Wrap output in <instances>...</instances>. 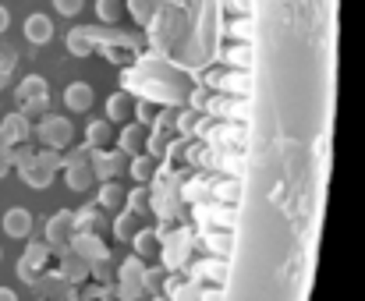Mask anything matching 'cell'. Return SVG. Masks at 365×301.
Wrapping results in <instances>:
<instances>
[{
  "label": "cell",
  "instance_id": "obj_1",
  "mask_svg": "<svg viewBox=\"0 0 365 301\" xmlns=\"http://www.w3.org/2000/svg\"><path fill=\"white\" fill-rule=\"evenodd\" d=\"M32 139H39L43 149H68L75 142V125L61 114H43L39 125H32Z\"/></svg>",
  "mask_w": 365,
  "mask_h": 301
},
{
  "label": "cell",
  "instance_id": "obj_2",
  "mask_svg": "<svg viewBox=\"0 0 365 301\" xmlns=\"http://www.w3.org/2000/svg\"><path fill=\"white\" fill-rule=\"evenodd\" d=\"M61 174H64V184H68L71 191H89V188L96 184V177H93V167H89V149L82 146V149L75 152V156H64V167H61Z\"/></svg>",
  "mask_w": 365,
  "mask_h": 301
},
{
  "label": "cell",
  "instance_id": "obj_3",
  "mask_svg": "<svg viewBox=\"0 0 365 301\" xmlns=\"http://www.w3.org/2000/svg\"><path fill=\"white\" fill-rule=\"evenodd\" d=\"M68 248H71L78 259H86L89 266H100V263L110 259V248L103 245V238H100L96 231H75L71 241H68Z\"/></svg>",
  "mask_w": 365,
  "mask_h": 301
},
{
  "label": "cell",
  "instance_id": "obj_4",
  "mask_svg": "<svg viewBox=\"0 0 365 301\" xmlns=\"http://www.w3.org/2000/svg\"><path fill=\"white\" fill-rule=\"evenodd\" d=\"M124 159H128V156H124L121 149H114V146H107V149H89V167H93V177H96V181L121 177V170L128 167Z\"/></svg>",
  "mask_w": 365,
  "mask_h": 301
},
{
  "label": "cell",
  "instance_id": "obj_5",
  "mask_svg": "<svg viewBox=\"0 0 365 301\" xmlns=\"http://www.w3.org/2000/svg\"><path fill=\"white\" fill-rule=\"evenodd\" d=\"M71 234H75V213H71V209H57V213L46 220V231H43L46 245L57 248V252H64L68 241H71Z\"/></svg>",
  "mask_w": 365,
  "mask_h": 301
},
{
  "label": "cell",
  "instance_id": "obj_6",
  "mask_svg": "<svg viewBox=\"0 0 365 301\" xmlns=\"http://www.w3.org/2000/svg\"><path fill=\"white\" fill-rule=\"evenodd\" d=\"M188 248H192V234L188 231H178V234H170L167 241H160V259H163V270H178V266H185V259H188Z\"/></svg>",
  "mask_w": 365,
  "mask_h": 301
},
{
  "label": "cell",
  "instance_id": "obj_7",
  "mask_svg": "<svg viewBox=\"0 0 365 301\" xmlns=\"http://www.w3.org/2000/svg\"><path fill=\"white\" fill-rule=\"evenodd\" d=\"M0 139H4V146H21V142H32V121H29L21 110L7 114V117L0 121Z\"/></svg>",
  "mask_w": 365,
  "mask_h": 301
},
{
  "label": "cell",
  "instance_id": "obj_8",
  "mask_svg": "<svg viewBox=\"0 0 365 301\" xmlns=\"http://www.w3.org/2000/svg\"><path fill=\"white\" fill-rule=\"evenodd\" d=\"M0 223H4V234H7V238L25 241V238H32V223H36V220H32V213H29L25 206H11Z\"/></svg>",
  "mask_w": 365,
  "mask_h": 301
},
{
  "label": "cell",
  "instance_id": "obj_9",
  "mask_svg": "<svg viewBox=\"0 0 365 301\" xmlns=\"http://www.w3.org/2000/svg\"><path fill=\"white\" fill-rule=\"evenodd\" d=\"M21 36L32 43V46H46L50 39H53V18H46V14H29L25 18V25H21Z\"/></svg>",
  "mask_w": 365,
  "mask_h": 301
},
{
  "label": "cell",
  "instance_id": "obj_10",
  "mask_svg": "<svg viewBox=\"0 0 365 301\" xmlns=\"http://www.w3.org/2000/svg\"><path fill=\"white\" fill-rule=\"evenodd\" d=\"M93 103H96V93H93L89 82H71V85H64V107H68L71 114H86V110H93Z\"/></svg>",
  "mask_w": 365,
  "mask_h": 301
},
{
  "label": "cell",
  "instance_id": "obj_11",
  "mask_svg": "<svg viewBox=\"0 0 365 301\" xmlns=\"http://www.w3.org/2000/svg\"><path fill=\"white\" fill-rule=\"evenodd\" d=\"M18 177L25 181V188H32V191H46V188L53 184V177H57V174H53L50 167H43V163L32 156L25 167H18Z\"/></svg>",
  "mask_w": 365,
  "mask_h": 301
},
{
  "label": "cell",
  "instance_id": "obj_12",
  "mask_svg": "<svg viewBox=\"0 0 365 301\" xmlns=\"http://www.w3.org/2000/svg\"><path fill=\"white\" fill-rule=\"evenodd\" d=\"M114 142H118V149L124 156H135V152L145 149V125H138V121H124V128L114 135Z\"/></svg>",
  "mask_w": 365,
  "mask_h": 301
},
{
  "label": "cell",
  "instance_id": "obj_13",
  "mask_svg": "<svg viewBox=\"0 0 365 301\" xmlns=\"http://www.w3.org/2000/svg\"><path fill=\"white\" fill-rule=\"evenodd\" d=\"M114 135H118L114 125L107 117H96L86 128V149H107V146H114Z\"/></svg>",
  "mask_w": 365,
  "mask_h": 301
},
{
  "label": "cell",
  "instance_id": "obj_14",
  "mask_svg": "<svg viewBox=\"0 0 365 301\" xmlns=\"http://www.w3.org/2000/svg\"><path fill=\"white\" fill-rule=\"evenodd\" d=\"M160 241H163L160 227H138V231L131 234V252L142 255V259H149V255L160 252Z\"/></svg>",
  "mask_w": 365,
  "mask_h": 301
},
{
  "label": "cell",
  "instance_id": "obj_15",
  "mask_svg": "<svg viewBox=\"0 0 365 301\" xmlns=\"http://www.w3.org/2000/svg\"><path fill=\"white\" fill-rule=\"evenodd\" d=\"M100 188H96V206L100 209H121L124 206V195H128V188H124L118 177H110V181H96Z\"/></svg>",
  "mask_w": 365,
  "mask_h": 301
},
{
  "label": "cell",
  "instance_id": "obj_16",
  "mask_svg": "<svg viewBox=\"0 0 365 301\" xmlns=\"http://www.w3.org/2000/svg\"><path fill=\"white\" fill-rule=\"evenodd\" d=\"M100 39H96V28H71L68 32V53L71 57H89L96 53Z\"/></svg>",
  "mask_w": 365,
  "mask_h": 301
},
{
  "label": "cell",
  "instance_id": "obj_17",
  "mask_svg": "<svg viewBox=\"0 0 365 301\" xmlns=\"http://www.w3.org/2000/svg\"><path fill=\"white\" fill-rule=\"evenodd\" d=\"M131 107H135V100L128 93H110L107 96V107H103V117L110 125H124V121H131Z\"/></svg>",
  "mask_w": 365,
  "mask_h": 301
},
{
  "label": "cell",
  "instance_id": "obj_18",
  "mask_svg": "<svg viewBox=\"0 0 365 301\" xmlns=\"http://www.w3.org/2000/svg\"><path fill=\"white\" fill-rule=\"evenodd\" d=\"M14 96H18V103H25V100H50V82L43 75H25L18 82Z\"/></svg>",
  "mask_w": 365,
  "mask_h": 301
},
{
  "label": "cell",
  "instance_id": "obj_19",
  "mask_svg": "<svg viewBox=\"0 0 365 301\" xmlns=\"http://www.w3.org/2000/svg\"><path fill=\"white\" fill-rule=\"evenodd\" d=\"M131 163L124 167L128 174H131V181L135 184H149L153 181V174H156V159L149 156V152H135V156H128Z\"/></svg>",
  "mask_w": 365,
  "mask_h": 301
},
{
  "label": "cell",
  "instance_id": "obj_20",
  "mask_svg": "<svg viewBox=\"0 0 365 301\" xmlns=\"http://www.w3.org/2000/svg\"><path fill=\"white\" fill-rule=\"evenodd\" d=\"M89 270H93V266H89L86 259H78V255H75L71 248H64V263H61V277H64L68 284H82V280L89 277Z\"/></svg>",
  "mask_w": 365,
  "mask_h": 301
},
{
  "label": "cell",
  "instance_id": "obj_21",
  "mask_svg": "<svg viewBox=\"0 0 365 301\" xmlns=\"http://www.w3.org/2000/svg\"><path fill=\"white\" fill-rule=\"evenodd\" d=\"M50 255H53V248L46 245V238H32V241L25 245V255H21V259H25L32 270H46Z\"/></svg>",
  "mask_w": 365,
  "mask_h": 301
},
{
  "label": "cell",
  "instance_id": "obj_22",
  "mask_svg": "<svg viewBox=\"0 0 365 301\" xmlns=\"http://www.w3.org/2000/svg\"><path fill=\"white\" fill-rule=\"evenodd\" d=\"M149 209H156L160 216H178V209H181V191L163 188L156 199H149Z\"/></svg>",
  "mask_w": 365,
  "mask_h": 301
},
{
  "label": "cell",
  "instance_id": "obj_23",
  "mask_svg": "<svg viewBox=\"0 0 365 301\" xmlns=\"http://www.w3.org/2000/svg\"><path fill=\"white\" fill-rule=\"evenodd\" d=\"M163 291L170 295V298H178V301H195V298H202L206 291L199 287V280L192 277V280H170V284H163Z\"/></svg>",
  "mask_w": 365,
  "mask_h": 301
},
{
  "label": "cell",
  "instance_id": "obj_24",
  "mask_svg": "<svg viewBox=\"0 0 365 301\" xmlns=\"http://www.w3.org/2000/svg\"><path fill=\"white\" fill-rule=\"evenodd\" d=\"M135 231H138V213L124 209L121 216H114V238H118V241H131Z\"/></svg>",
  "mask_w": 365,
  "mask_h": 301
},
{
  "label": "cell",
  "instance_id": "obj_25",
  "mask_svg": "<svg viewBox=\"0 0 365 301\" xmlns=\"http://www.w3.org/2000/svg\"><path fill=\"white\" fill-rule=\"evenodd\" d=\"M96 18H100L103 25L121 21V18H124V4H121V0H96Z\"/></svg>",
  "mask_w": 365,
  "mask_h": 301
},
{
  "label": "cell",
  "instance_id": "obj_26",
  "mask_svg": "<svg viewBox=\"0 0 365 301\" xmlns=\"http://www.w3.org/2000/svg\"><path fill=\"white\" fill-rule=\"evenodd\" d=\"M100 216H103L100 206H82V209L75 213V231H96Z\"/></svg>",
  "mask_w": 365,
  "mask_h": 301
},
{
  "label": "cell",
  "instance_id": "obj_27",
  "mask_svg": "<svg viewBox=\"0 0 365 301\" xmlns=\"http://www.w3.org/2000/svg\"><path fill=\"white\" fill-rule=\"evenodd\" d=\"M149 199H153V195H149V188H131V191L124 195L128 209H131V213H138V216H145V213H149Z\"/></svg>",
  "mask_w": 365,
  "mask_h": 301
},
{
  "label": "cell",
  "instance_id": "obj_28",
  "mask_svg": "<svg viewBox=\"0 0 365 301\" xmlns=\"http://www.w3.org/2000/svg\"><path fill=\"white\" fill-rule=\"evenodd\" d=\"M142 270H145V259L131 252L121 263V270H118V280H142Z\"/></svg>",
  "mask_w": 365,
  "mask_h": 301
},
{
  "label": "cell",
  "instance_id": "obj_29",
  "mask_svg": "<svg viewBox=\"0 0 365 301\" xmlns=\"http://www.w3.org/2000/svg\"><path fill=\"white\" fill-rule=\"evenodd\" d=\"M160 117V110L149 103V100H138L135 107H131V121H138V125H153Z\"/></svg>",
  "mask_w": 365,
  "mask_h": 301
},
{
  "label": "cell",
  "instance_id": "obj_30",
  "mask_svg": "<svg viewBox=\"0 0 365 301\" xmlns=\"http://www.w3.org/2000/svg\"><path fill=\"white\" fill-rule=\"evenodd\" d=\"M163 270H142V291L145 295H160L163 291Z\"/></svg>",
  "mask_w": 365,
  "mask_h": 301
},
{
  "label": "cell",
  "instance_id": "obj_31",
  "mask_svg": "<svg viewBox=\"0 0 365 301\" xmlns=\"http://www.w3.org/2000/svg\"><path fill=\"white\" fill-rule=\"evenodd\" d=\"M114 295H118V298H124V301H135V298H142L145 291H142V280H118Z\"/></svg>",
  "mask_w": 365,
  "mask_h": 301
},
{
  "label": "cell",
  "instance_id": "obj_32",
  "mask_svg": "<svg viewBox=\"0 0 365 301\" xmlns=\"http://www.w3.org/2000/svg\"><path fill=\"white\" fill-rule=\"evenodd\" d=\"M224 273H227V266H224V263H202V266H195V273H192V277H195V280H202V277L220 280Z\"/></svg>",
  "mask_w": 365,
  "mask_h": 301
},
{
  "label": "cell",
  "instance_id": "obj_33",
  "mask_svg": "<svg viewBox=\"0 0 365 301\" xmlns=\"http://www.w3.org/2000/svg\"><path fill=\"white\" fill-rule=\"evenodd\" d=\"M82 7H86V0H53V11L64 14V18H78Z\"/></svg>",
  "mask_w": 365,
  "mask_h": 301
},
{
  "label": "cell",
  "instance_id": "obj_34",
  "mask_svg": "<svg viewBox=\"0 0 365 301\" xmlns=\"http://www.w3.org/2000/svg\"><path fill=\"white\" fill-rule=\"evenodd\" d=\"M36 159H39L43 167H50L53 174L64 167V156H61V149H39V152H36Z\"/></svg>",
  "mask_w": 365,
  "mask_h": 301
},
{
  "label": "cell",
  "instance_id": "obj_35",
  "mask_svg": "<svg viewBox=\"0 0 365 301\" xmlns=\"http://www.w3.org/2000/svg\"><path fill=\"white\" fill-rule=\"evenodd\" d=\"M202 199H206V184L202 181H192V184L181 188V202H202Z\"/></svg>",
  "mask_w": 365,
  "mask_h": 301
},
{
  "label": "cell",
  "instance_id": "obj_36",
  "mask_svg": "<svg viewBox=\"0 0 365 301\" xmlns=\"http://www.w3.org/2000/svg\"><path fill=\"white\" fill-rule=\"evenodd\" d=\"M46 103H50V100H25V103H21V114H25L29 121H32V117H43V114H46Z\"/></svg>",
  "mask_w": 365,
  "mask_h": 301
},
{
  "label": "cell",
  "instance_id": "obj_37",
  "mask_svg": "<svg viewBox=\"0 0 365 301\" xmlns=\"http://www.w3.org/2000/svg\"><path fill=\"white\" fill-rule=\"evenodd\" d=\"M206 245H210V252H217V245H220V255H227V252H231V238H227V234H220V238H217V234H210V238H206Z\"/></svg>",
  "mask_w": 365,
  "mask_h": 301
},
{
  "label": "cell",
  "instance_id": "obj_38",
  "mask_svg": "<svg viewBox=\"0 0 365 301\" xmlns=\"http://www.w3.org/2000/svg\"><path fill=\"white\" fill-rule=\"evenodd\" d=\"M107 295H114L107 284H93V287H86V291H78V298H107Z\"/></svg>",
  "mask_w": 365,
  "mask_h": 301
},
{
  "label": "cell",
  "instance_id": "obj_39",
  "mask_svg": "<svg viewBox=\"0 0 365 301\" xmlns=\"http://www.w3.org/2000/svg\"><path fill=\"white\" fill-rule=\"evenodd\" d=\"M18 277L25 280V284H36V277H39V270H32L25 259H18Z\"/></svg>",
  "mask_w": 365,
  "mask_h": 301
},
{
  "label": "cell",
  "instance_id": "obj_40",
  "mask_svg": "<svg viewBox=\"0 0 365 301\" xmlns=\"http://www.w3.org/2000/svg\"><path fill=\"white\" fill-rule=\"evenodd\" d=\"M128 7L135 11V18H138V21H145V14H149V4H145V0H131Z\"/></svg>",
  "mask_w": 365,
  "mask_h": 301
},
{
  "label": "cell",
  "instance_id": "obj_41",
  "mask_svg": "<svg viewBox=\"0 0 365 301\" xmlns=\"http://www.w3.org/2000/svg\"><path fill=\"white\" fill-rule=\"evenodd\" d=\"M192 125H195V114H178V132H181V135H188Z\"/></svg>",
  "mask_w": 365,
  "mask_h": 301
},
{
  "label": "cell",
  "instance_id": "obj_42",
  "mask_svg": "<svg viewBox=\"0 0 365 301\" xmlns=\"http://www.w3.org/2000/svg\"><path fill=\"white\" fill-rule=\"evenodd\" d=\"M7 75H11V57H0V89L7 85Z\"/></svg>",
  "mask_w": 365,
  "mask_h": 301
},
{
  "label": "cell",
  "instance_id": "obj_43",
  "mask_svg": "<svg viewBox=\"0 0 365 301\" xmlns=\"http://www.w3.org/2000/svg\"><path fill=\"white\" fill-rule=\"evenodd\" d=\"M11 174V159H7V149H0V181Z\"/></svg>",
  "mask_w": 365,
  "mask_h": 301
},
{
  "label": "cell",
  "instance_id": "obj_44",
  "mask_svg": "<svg viewBox=\"0 0 365 301\" xmlns=\"http://www.w3.org/2000/svg\"><path fill=\"white\" fill-rule=\"evenodd\" d=\"M7 28H11V11L0 4V32H7Z\"/></svg>",
  "mask_w": 365,
  "mask_h": 301
},
{
  "label": "cell",
  "instance_id": "obj_45",
  "mask_svg": "<svg viewBox=\"0 0 365 301\" xmlns=\"http://www.w3.org/2000/svg\"><path fill=\"white\" fill-rule=\"evenodd\" d=\"M235 188H238V184H231V181H224V184H220V195H224V199H235Z\"/></svg>",
  "mask_w": 365,
  "mask_h": 301
},
{
  "label": "cell",
  "instance_id": "obj_46",
  "mask_svg": "<svg viewBox=\"0 0 365 301\" xmlns=\"http://www.w3.org/2000/svg\"><path fill=\"white\" fill-rule=\"evenodd\" d=\"M0 301H18V295L11 287H0Z\"/></svg>",
  "mask_w": 365,
  "mask_h": 301
},
{
  "label": "cell",
  "instance_id": "obj_47",
  "mask_svg": "<svg viewBox=\"0 0 365 301\" xmlns=\"http://www.w3.org/2000/svg\"><path fill=\"white\" fill-rule=\"evenodd\" d=\"M0 259H4V248H0Z\"/></svg>",
  "mask_w": 365,
  "mask_h": 301
}]
</instances>
